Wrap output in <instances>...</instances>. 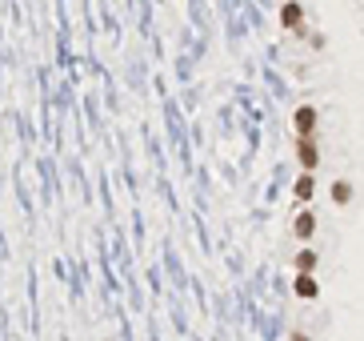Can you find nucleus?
I'll return each mask as SVG.
<instances>
[{"mask_svg":"<svg viewBox=\"0 0 364 341\" xmlns=\"http://www.w3.org/2000/svg\"><path fill=\"white\" fill-rule=\"evenodd\" d=\"M296 157H301L304 173H312L320 165V153H317V145H312V137H301V141H296Z\"/></svg>","mask_w":364,"mask_h":341,"instance_id":"nucleus-1","label":"nucleus"},{"mask_svg":"<svg viewBox=\"0 0 364 341\" xmlns=\"http://www.w3.org/2000/svg\"><path fill=\"white\" fill-rule=\"evenodd\" d=\"M292 125H296V132H301V137H312V129H317V109L301 105V109H296V116H292Z\"/></svg>","mask_w":364,"mask_h":341,"instance_id":"nucleus-2","label":"nucleus"},{"mask_svg":"<svg viewBox=\"0 0 364 341\" xmlns=\"http://www.w3.org/2000/svg\"><path fill=\"white\" fill-rule=\"evenodd\" d=\"M301 20H304V8H301V4H296V0H288L285 8H280V24L296 33V29H301Z\"/></svg>","mask_w":364,"mask_h":341,"instance_id":"nucleus-3","label":"nucleus"},{"mask_svg":"<svg viewBox=\"0 0 364 341\" xmlns=\"http://www.w3.org/2000/svg\"><path fill=\"white\" fill-rule=\"evenodd\" d=\"M292 229H296V237H301V241H308V237L317 233V217H312V213L304 209L301 217H296V225H292Z\"/></svg>","mask_w":364,"mask_h":341,"instance_id":"nucleus-4","label":"nucleus"},{"mask_svg":"<svg viewBox=\"0 0 364 341\" xmlns=\"http://www.w3.org/2000/svg\"><path fill=\"white\" fill-rule=\"evenodd\" d=\"M292 289L301 293V297H317V293H320V285L312 281V273H301L296 281H292Z\"/></svg>","mask_w":364,"mask_h":341,"instance_id":"nucleus-5","label":"nucleus"},{"mask_svg":"<svg viewBox=\"0 0 364 341\" xmlns=\"http://www.w3.org/2000/svg\"><path fill=\"white\" fill-rule=\"evenodd\" d=\"M292 265H296V273H312V269H317V253H312V249H301Z\"/></svg>","mask_w":364,"mask_h":341,"instance_id":"nucleus-6","label":"nucleus"},{"mask_svg":"<svg viewBox=\"0 0 364 341\" xmlns=\"http://www.w3.org/2000/svg\"><path fill=\"white\" fill-rule=\"evenodd\" d=\"M312 189H317V185H312V173H301V181H296V189H292V193L301 197V201H308Z\"/></svg>","mask_w":364,"mask_h":341,"instance_id":"nucleus-7","label":"nucleus"},{"mask_svg":"<svg viewBox=\"0 0 364 341\" xmlns=\"http://www.w3.org/2000/svg\"><path fill=\"white\" fill-rule=\"evenodd\" d=\"M333 201H340V205H349V201H352V185H349V181H336V185H333Z\"/></svg>","mask_w":364,"mask_h":341,"instance_id":"nucleus-8","label":"nucleus"},{"mask_svg":"<svg viewBox=\"0 0 364 341\" xmlns=\"http://www.w3.org/2000/svg\"><path fill=\"white\" fill-rule=\"evenodd\" d=\"M288 341H308V338H304V333H292V338H288Z\"/></svg>","mask_w":364,"mask_h":341,"instance_id":"nucleus-9","label":"nucleus"}]
</instances>
